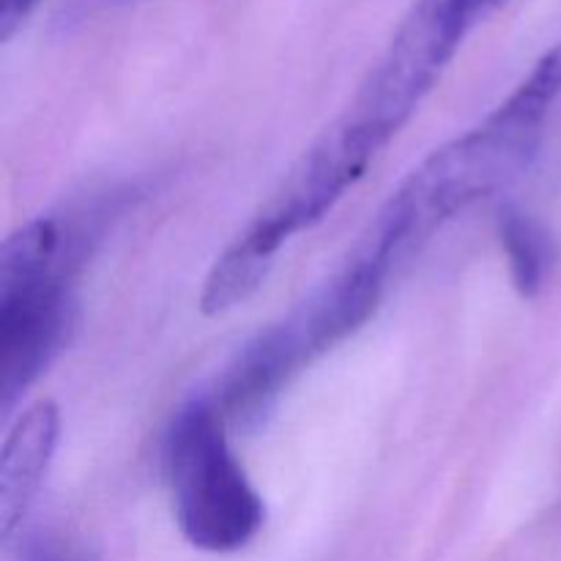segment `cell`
<instances>
[{"instance_id": "cell-4", "label": "cell", "mask_w": 561, "mask_h": 561, "mask_svg": "<svg viewBox=\"0 0 561 561\" xmlns=\"http://www.w3.org/2000/svg\"><path fill=\"white\" fill-rule=\"evenodd\" d=\"M469 33L455 0H416L337 124L378 157L409 124Z\"/></svg>"}, {"instance_id": "cell-5", "label": "cell", "mask_w": 561, "mask_h": 561, "mask_svg": "<svg viewBox=\"0 0 561 561\" xmlns=\"http://www.w3.org/2000/svg\"><path fill=\"white\" fill-rule=\"evenodd\" d=\"M60 436V411L49 400H38L9 431L0 455V535L9 540L25 520L44 474L53 463Z\"/></svg>"}, {"instance_id": "cell-8", "label": "cell", "mask_w": 561, "mask_h": 561, "mask_svg": "<svg viewBox=\"0 0 561 561\" xmlns=\"http://www.w3.org/2000/svg\"><path fill=\"white\" fill-rule=\"evenodd\" d=\"M507 3L510 0H455V5H458V11H460V20L466 22V27H469V31H474L477 25H482L488 16H493L499 9H504Z\"/></svg>"}, {"instance_id": "cell-6", "label": "cell", "mask_w": 561, "mask_h": 561, "mask_svg": "<svg viewBox=\"0 0 561 561\" xmlns=\"http://www.w3.org/2000/svg\"><path fill=\"white\" fill-rule=\"evenodd\" d=\"M499 239L507 252L513 283L520 296L531 299L546 288V279L553 266V241L537 219L520 208L507 206L499 214Z\"/></svg>"}, {"instance_id": "cell-7", "label": "cell", "mask_w": 561, "mask_h": 561, "mask_svg": "<svg viewBox=\"0 0 561 561\" xmlns=\"http://www.w3.org/2000/svg\"><path fill=\"white\" fill-rule=\"evenodd\" d=\"M38 0H0V38L14 36L16 27L31 16Z\"/></svg>"}, {"instance_id": "cell-9", "label": "cell", "mask_w": 561, "mask_h": 561, "mask_svg": "<svg viewBox=\"0 0 561 561\" xmlns=\"http://www.w3.org/2000/svg\"><path fill=\"white\" fill-rule=\"evenodd\" d=\"M126 3H135V0H69V3L64 5V20L66 16H69V20H85V16L113 11Z\"/></svg>"}, {"instance_id": "cell-3", "label": "cell", "mask_w": 561, "mask_h": 561, "mask_svg": "<svg viewBox=\"0 0 561 561\" xmlns=\"http://www.w3.org/2000/svg\"><path fill=\"white\" fill-rule=\"evenodd\" d=\"M228 422L214 400H192L164 438L173 515L197 551L236 553L266 524V504L228 444Z\"/></svg>"}, {"instance_id": "cell-2", "label": "cell", "mask_w": 561, "mask_h": 561, "mask_svg": "<svg viewBox=\"0 0 561 561\" xmlns=\"http://www.w3.org/2000/svg\"><path fill=\"white\" fill-rule=\"evenodd\" d=\"M69 228L55 217L22 225L0 250V411L58 359L75 329Z\"/></svg>"}, {"instance_id": "cell-10", "label": "cell", "mask_w": 561, "mask_h": 561, "mask_svg": "<svg viewBox=\"0 0 561 561\" xmlns=\"http://www.w3.org/2000/svg\"><path fill=\"white\" fill-rule=\"evenodd\" d=\"M27 561H66V559H64V553H58L55 548L38 546V548H33L31 559H27Z\"/></svg>"}, {"instance_id": "cell-1", "label": "cell", "mask_w": 561, "mask_h": 561, "mask_svg": "<svg viewBox=\"0 0 561 561\" xmlns=\"http://www.w3.org/2000/svg\"><path fill=\"white\" fill-rule=\"evenodd\" d=\"M561 96V44L548 49L520 85L466 135L436 148L373 219L359 250L398 272L433 233L471 203L504 190L535 159L546 121Z\"/></svg>"}]
</instances>
